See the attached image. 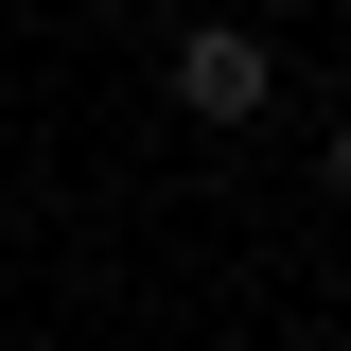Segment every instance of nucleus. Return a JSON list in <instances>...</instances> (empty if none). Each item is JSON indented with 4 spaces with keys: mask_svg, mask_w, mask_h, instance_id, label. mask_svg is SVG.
Instances as JSON below:
<instances>
[{
    "mask_svg": "<svg viewBox=\"0 0 351 351\" xmlns=\"http://www.w3.org/2000/svg\"><path fill=\"white\" fill-rule=\"evenodd\" d=\"M176 106H193V123H263V106H281V53H263L246 18H193V36H176Z\"/></svg>",
    "mask_w": 351,
    "mask_h": 351,
    "instance_id": "1",
    "label": "nucleus"
}]
</instances>
